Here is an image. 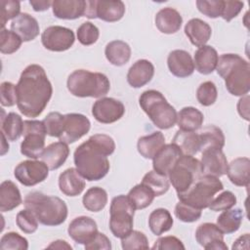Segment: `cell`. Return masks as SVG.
Masks as SVG:
<instances>
[{
    "instance_id": "1",
    "label": "cell",
    "mask_w": 250,
    "mask_h": 250,
    "mask_svg": "<svg viewBox=\"0 0 250 250\" xmlns=\"http://www.w3.org/2000/svg\"><path fill=\"white\" fill-rule=\"evenodd\" d=\"M17 91V106L26 117L39 116L47 106L53 87L44 68L39 64H29L21 74Z\"/></svg>"
},
{
    "instance_id": "2",
    "label": "cell",
    "mask_w": 250,
    "mask_h": 250,
    "mask_svg": "<svg viewBox=\"0 0 250 250\" xmlns=\"http://www.w3.org/2000/svg\"><path fill=\"white\" fill-rule=\"evenodd\" d=\"M115 150V143L105 134L91 136L86 142L78 146L73 154L77 171L87 181L102 180L109 171L107 156Z\"/></svg>"
},
{
    "instance_id": "3",
    "label": "cell",
    "mask_w": 250,
    "mask_h": 250,
    "mask_svg": "<svg viewBox=\"0 0 250 250\" xmlns=\"http://www.w3.org/2000/svg\"><path fill=\"white\" fill-rule=\"evenodd\" d=\"M218 74L225 80L229 94L233 96L248 95L250 90V64L237 54H223L216 66Z\"/></svg>"
},
{
    "instance_id": "4",
    "label": "cell",
    "mask_w": 250,
    "mask_h": 250,
    "mask_svg": "<svg viewBox=\"0 0 250 250\" xmlns=\"http://www.w3.org/2000/svg\"><path fill=\"white\" fill-rule=\"evenodd\" d=\"M23 204L25 208L34 213L38 222L44 226H59L67 218V206L58 196L46 195L40 191H31L25 195Z\"/></svg>"
},
{
    "instance_id": "5",
    "label": "cell",
    "mask_w": 250,
    "mask_h": 250,
    "mask_svg": "<svg viewBox=\"0 0 250 250\" xmlns=\"http://www.w3.org/2000/svg\"><path fill=\"white\" fill-rule=\"evenodd\" d=\"M66 86L70 94L75 97L103 98L108 93L110 82L104 73L76 69L69 74Z\"/></svg>"
},
{
    "instance_id": "6",
    "label": "cell",
    "mask_w": 250,
    "mask_h": 250,
    "mask_svg": "<svg viewBox=\"0 0 250 250\" xmlns=\"http://www.w3.org/2000/svg\"><path fill=\"white\" fill-rule=\"evenodd\" d=\"M139 104L157 128L167 130L176 124L177 111L159 91H145L139 98Z\"/></svg>"
},
{
    "instance_id": "7",
    "label": "cell",
    "mask_w": 250,
    "mask_h": 250,
    "mask_svg": "<svg viewBox=\"0 0 250 250\" xmlns=\"http://www.w3.org/2000/svg\"><path fill=\"white\" fill-rule=\"evenodd\" d=\"M223 188L224 186L219 178L210 175H202L189 189L178 194V198L182 202L202 210L208 208L215 194L223 190Z\"/></svg>"
},
{
    "instance_id": "8",
    "label": "cell",
    "mask_w": 250,
    "mask_h": 250,
    "mask_svg": "<svg viewBox=\"0 0 250 250\" xmlns=\"http://www.w3.org/2000/svg\"><path fill=\"white\" fill-rule=\"evenodd\" d=\"M203 175L200 161L193 155L183 154L168 174V178L178 194L189 189Z\"/></svg>"
},
{
    "instance_id": "9",
    "label": "cell",
    "mask_w": 250,
    "mask_h": 250,
    "mask_svg": "<svg viewBox=\"0 0 250 250\" xmlns=\"http://www.w3.org/2000/svg\"><path fill=\"white\" fill-rule=\"evenodd\" d=\"M109 215V229L115 237L121 239L133 229L135 208L127 195L120 194L112 198Z\"/></svg>"
},
{
    "instance_id": "10",
    "label": "cell",
    "mask_w": 250,
    "mask_h": 250,
    "mask_svg": "<svg viewBox=\"0 0 250 250\" xmlns=\"http://www.w3.org/2000/svg\"><path fill=\"white\" fill-rule=\"evenodd\" d=\"M46 129L43 121L24 120L23 121V141L21 144L22 155L36 159L39 158L45 148Z\"/></svg>"
},
{
    "instance_id": "11",
    "label": "cell",
    "mask_w": 250,
    "mask_h": 250,
    "mask_svg": "<svg viewBox=\"0 0 250 250\" xmlns=\"http://www.w3.org/2000/svg\"><path fill=\"white\" fill-rule=\"evenodd\" d=\"M125 14V4L120 0L86 1L84 16L88 19H100L104 21L114 22L120 21Z\"/></svg>"
},
{
    "instance_id": "12",
    "label": "cell",
    "mask_w": 250,
    "mask_h": 250,
    "mask_svg": "<svg viewBox=\"0 0 250 250\" xmlns=\"http://www.w3.org/2000/svg\"><path fill=\"white\" fill-rule=\"evenodd\" d=\"M49 170L42 160H24L16 166L14 176L21 185L33 187L48 178Z\"/></svg>"
},
{
    "instance_id": "13",
    "label": "cell",
    "mask_w": 250,
    "mask_h": 250,
    "mask_svg": "<svg viewBox=\"0 0 250 250\" xmlns=\"http://www.w3.org/2000/svg\"><path fill=\"white\" fill-rule=\"evenodd\" d=\"M74 41L75 36L73 31L61 25L48 26L41 35L43 46L52 52L66 51L73 45Z\"/></svg>"
},
{
    "instance_id": "14",
    "label": "cell",
    "mask_w": 250,
    "mask_h": 250,
    "mask_svg": "<svg viewBox=\"0 0 250 250\" xmlns=\"http://www.w3.org/2000/svg\"><path fill=\"white\" fill-rule=\"evenodd\" d=\"M124 104L113 98H101L97 100L92 106V114L94 118L104 124L116 122L124 115Z\"/></svg>"
},
{
    "instance_id": "15",
    "label": "cell",
    "mask_w": 250,
    "mask_h": 250,
    "mask_svg": "<svg viewBox=\"0 0 250 250\" xmlns=\"http://www.w3.org/2000/svg\"><path fill=\"white\" fill-rule=\"evenodd\" d=\"M91 128V122L81 113L64 114L63 126L60 141L65 144H73L86 135Z\"/></svg>"
},
{
    "instance_id": "16",
    "label": "cell",
    "mask_w": 250,
    "mask_h": 250,
    "mask_svg": "<svg viewBox=\"0 0 250 250\" xmlns=\"http://www.w3.org/2000/svg\"><path fill=\"white\" fill-rule=\"evenodd\" d=\"M195 239L206 250H228L224 241V233L217 225L203 223L195 230Z\"/></svg>"
},
{
    "instance_id": "17",
    "label": "cell",
    "mask_w": 250,
    "mask_h": 250,
    "mask_svg": "<svg viewBox=\"0 0 250 250\" xmlns=\"http://www.w3.org/2000/svg\"><path fill=\"white\" fill-rule=\"evenodd\" d=\"M200 163L203 175L220 178L227 174L229 163L222 148L208 147L203 149Z\"/></svg>"
},
{
    "instance_id": "18",
    "label": "cell",
    "mask_w": 250,
    "mask_h": 250,
    "mask_svg": "<svg viewBox=\"0 0 250 250\" xmlns=\"http://www.w3.org/2000/svg\"><path fill=\"white\" fill-rule=\"evenodd\" d=\"M67 232L76 243L85 245L91 241L99 231L94 219L88 216H80L70 222Z\"/></svg>"
},
{
    "instance_id": "19",
    "label": "cell",
    "mask_w": 250,
    "mask_h": 250,
    "mask_svg": "<svg viewBox=\"0 0 250 250\" xmlns=\"http://www.w3.org/2000/svg\"><path fill=\"white\" fill-rule=\"evenodd\" d=\"M182 155L183 152L176 144L171 143L164 145L152 159L153 170L157 173L168 176L169 172Z\"/></svg>"
},
{
    "instance_id": "20",
    "label": "cell",
    "mask_w": 250,
    "mask_h": 250,
    "mask_svg": "<svg viewBox=\"0 0 250 250\" xmlns=\"http://www.w3.org/2000/svg\"><path fill=\"white\" fill-rule=\"evenodd\" d=\"M167 65L170 72L179 78L190 76L194 71V63L191 56L185 50H174L167 58Z\"/></svg>"
},
{
    "instance_id": "21",
    "label": "cell",
    "mask_w": 250,
    "mask_h": 250,
    "mask_svg": "<svg viewBox=\"0 0 250 250\" xmlns=\"http://www.w3.org/2000/svg\"><path fill=\"white\" fill-rule=\"evenodd\" d=\"M11 29L18 34L22 42H28L39 35V23L27 13H21L11 22Z\"/></svg>"
},
{
    "instance_id": "22",
    "label": "cell",
    "mask_w": 250,
    "mask_h": 250,
    "mask_svg": "<svg viewBox=\"0 0 250 250\" xmlns=\"http://www.w3.org/2000/svg\"><path fill=\"white\" fill-rule=\"evenodd\" d=\"M154 75V66L147 60H139L131 65L127 73V82L133 88L146 85Z\"/></svg>"
},
{
    "instance_id": "23",
    "label": "cell",
    "mask_w": 250,
    "mask_h": 250,
    "mask_svg": "<svg viewBox=\"0 0 250 250\" xmlns=\"http://www.w3.org/2000/svg\"><path fill=\"white\" fill-rule=\"evenodd\" d=\"M52 10L56 18L61 20H76L85 14L84 0H54Z\"/></svg>"
},
{
    "instance_id": "24",
    "label": "cell",
    "mask_w": 250,
    "mask_h": 250,
    "mask_svg": "<svg viewBox=\"0 0 250 250\" xmlns=\"http://www.w3.org/2000/svg\"><path fill=\"white\" fill-rule=\"evenodd\" d=\"M86 183L76 168L64 170L59 177L60 190L66 196H77L85 188Z\"/></svg>"
},
{
    "instance_id": "25",
    "label": "cell",
    "mask_w": 250,
    "mask_h": 250,
    "mask_svg": "<svg viewBox=\"0 0 250 250\" xmlns=\"http://www.w3.org/2000/svg\"><path fill=\"white\" fill-rule=\"evenodd\" d=\"M154 21L158 30L165 34L176 33L181 28L183 23L181 14L171 7H166L159 10Z\"/></svg>"
},
{
    "instance_id": "26",
    "label": "cell",
    "mask_w": 250,
    "mask_h": 250,
    "mask_svg": "<svg viewBox=\"0 0 250 250\" xmlns=\"http://www.w3.org/2000/svg\"><path fill=\"white\" fill-rule=\"evenodd\" d=\"M69 148L67 144L60 141L46 146L40 156L41 160L49 167L50 170L59 169L67 159Z\"/></svg>"
},
{
    "instance_id": "27",
    "label": "cell",
    "mask_w": 250,
    "mask_h": 250,
    "mask_svg": "<svg viewBox=\"0 0 250 250\" xmlns=\"http://www.w3.org/2000/svg\"><path fill=\"white\" fill-rule=\"evenodd\" d=\"M218 60L219 55L216 49L210 45H204L199 47L194 53V68L201 74H210L216 69Z\"/></svg>"
},
{
    "instance_id": "28",
    "label": "cell",
    "mask_w": 250,
    "mask_h": 250,
    "mask_svg": "<svg viewBox=\"0 0 250 250\" xmlns=\"http://www.w3.org/2000/svg\"><path fill=\"white\" fill-rule=\"evenodd\" d=\"M185 33L190 43L199 48L209 41L212 29L204 21L200 19H191L185 25Z\"/></svg>"
},
{
    "instance_id": "29",
    "label": "cell",
    "mask_w": 250,
    "mask_h": 250,
    "mask_svg": "<svg viewBox=\"0 0 250 250\" xmlns=\"http://www.w3.org/2000/svg\"><path fill=\"white\" fill-rule=\"evenodd\" d=\"M229 180L238 187H249L250 160L248 157H237L228 165Z\"/></svg>"
},
{
    "instance_id": "30",
    "label": "cell",
    "mask_w": 250,
    "mask_h": 250,
    "mask_svg": "<svg viewBox=\"0 0 250 250\" xmlns=\"http://www.w3.org/2000/svg\"><path fill=\"white\" fill-rule=\"evenodd\" d=\"M22 203L20 189L10 180L4 181L0 185V211L2 213L12 211Z\"/></svg>"
},
{
    "instance_id": "31",
    "label": "cell",
    "mask_w": 250,
    "mask_h": 250,
    "mask_svg": "<svg viewBox=\"0 0 250 250\" xmlns=\"http://www.w3.org/2000/svg\"><path fill=\"white\" fill-rule=\"evenodd\" d=\"M165 137L164 135L157 131L149 135L143 136L138 140L137 148L139 153L146 159H153L157 152L164 146Z\"/></svg>"
},
{
    "instance_id": "32",
    "label": "cell",
    "mask_w": 250,
    "mask_h": 250,
    "mask_svg": "<svg viewBox=\"0 0 250 250\" xmlns=\"http://www.w3.org/2000/svg\"><path fill=\"white\" fill-rule=\"evenodd\" d=\"M204 120L203 113L193 106L183 107L177 113V124L179 130L194 132L202 126Z\"/></svg>"
},
{
    "instance_id": "33",
    "label": "cell",
    "mask_w": 250,
    "mask_h": 250,
    "mask_svg": "<svg viewBox=\"0 0 250 250\" xmlns=\"http://www.w3.org/2000/svg\"><path fill=\"white\" fill-rule=\"evenodd\" d=\"M104 55L111 64L122 66L126 64L131 58V48L122 40H113L106 44Z\"/></svg>"
},
{
    "instance_id": "34",
    "label": "cell",
    "mask_w": 250,
    "mask_h": 250,
    "mask_svg": "<svg viewBox=\"0 0 250 250\" xmlns=\"http://www.w3.org/2000/svg\"><path fill=\"white\" fill-rule=\"evenodd\" d=\"M172 143L176 144L182 150L183 154L186 155H194L201 150L200 137L198 133H195V131L188 132L179 130L176 132Z\"/></svg>"
},
{
    "instance_id": "35",
    "label": "cell",
    "mask_w": 250,
    "mask_h": 250,
    "mask_svg": "<svg viewBox=\"0 0 250 250\" xmlns=\"http://www.w3.org/2000/svg\"><path fill=\"white\" fill-rule=\"evenodd\" d=\"M243 220V211L240 208H230L223 211L217 218V226L224 234H230L238 230Z\"/></svg>"
},
{
    "instance_id": "36",
    "label": "cell",
    "mask_w": 250,
    "mask_h": 250,
    "mask_svg": "<svg viewBox=\"0 0 250 250\" xmlns=\"http://www.w3.org/2000/svg\"><path fill=\"white\" fill-rule=\"evenodd\" d=\"M173 224V218L170 212L165 208H157L149 214L148 227L151 232L155 235H161L170 230Z\"/></svg>"
},
{
    "instance_id": "37",
    "label": "cell",
    "mask_w": 250,
    "mask_h": 250,
    "mask_svg": "<svg viewBox=\"0 0 250 250\" xmlns=\"http://www.w3.org/2000/svg\"><path fill=\"white\" fill-rule=\"evenodd\" d=\"M23 132V120L15 113L9 112L6 116L1 118V133H3L7 140L15 142L20 139Z\"/></svg>"
},
{
    "instance_id": "38",
    "label": "cell",
    "mask_w": 250,
    "mask_h": 250,
    "mask_svg": "<svg viewBox=\"0 0 250 250\" xmlns=\"http://www.w3.org/2000/svg\"><path fill=\"white\" fill-rule=\"evenodd\" d=\"M127 196L135 210H140L148 207L152 203L155 194L147 186L141 183L132 188Z\"/></svg>"
},
{
    "instance_id": "39",
    "label": "cell",
    "mask_w": 250,
    "mask_h": 250,
    "mask_svg": "<svg viewBox=\"0 0 250 250\" xmlns=\"http://www.w3.org/2000/svg\"><path fill=\"white\" fill-rule=\"evenodd\" d=\"M82 203L88 211L100 212L107 203V192L100 187L90 188L83 195Z\"/></svg>"
},
{
    "instance_id": "40",
    "label": "cell",
    "mask_w": 250,
    "mask_h": 250,
    "mask_svg": "<svg viewBox=\"0 0 250 250\" xmlns=\"http://www.w3.org/2000/svg\"><path fill=\"white\" fill-rule=\"evenodd\" d=\"M198 134L201 141V150L208 147L223 148L225 146V135L223 131L215 125L204 127Z\"/></svg>"
},
{
    "instance_id": "41",
    "label": "cell",
    "mask_w": 250,
    "mask_h": 250,
    "mask_svg": "<svg viewBox=\"0 0 250 250\" xmlns=\"http://www.w3.org/2000/svg\"><path fill=\"white\" fill-rule=\"evenodd\" d=\"M142 183L147 186L155 194V196H160L166 193L170 188V181L168 176L155 172L154 170L147 172L143 180Z\"/></svg>"
},
{
    "instance_id": "42",
    "label": "cell",
    "mask_w": 250,
    "mask_h": 250,
    "mask_svg": "<svg viewBox=\"0 0 250 250\" xmlns=\"http://www.w3.org/2000/svg\"><path fill=\"white\" fill-rule=\"evenodd\" d=\"M22 43V40L21 37L16 34L12 30H8L6 28H2L0 32V52L2 54H13L17 52L21 45Z\"/></svg>"
},
{
    "instance_id": "43",
    "label": "cell",
    "mask_w": 250,
    "mask_h": 250,
    "mask_svg": "<svg viewBox=\"0 0 250 250\" xmlns=\"http://www.w3.org/2000/svg\"><path fill=\"white\" fill-rule=\"evenodd\" d=\"M121 246L124 250L148 249V240L145 233L139 230H131L127 235L121 238Z\"/></svg>"
},
{
    "instance_id": "44",
    "label": "cell",
    "mask_w": 250,
    "mask_h": 250,
    "mask_svg": "<svg viewBox=\"0 0 250 250\" xmlns=\"http://www.w3.org/2000/svg\"><path fill=\"white\" fill-rule=\"evenodd\" d=\"M218 98V91L216 85L211 81L201 83L196 90V99L203 106H210L215 104Z\"/></svg>"
},
{
    "instance_id": "45",
    "label": "cell",
    "mask_w": 250,
    "mask_h": 250,
    "mask_svg": "<svg viewBox=\"0 0 250 250\" xmlns=\"http://www.w3.org/2000/svg\"><path fill=\"white\" fill-rule=\"evenodd\" d=\"M0 249L1 250H26L28 249L27 239L18 232L10 231L5 234L0 239Z\"/></svg>"
},
{
    "instance_id": "46",
    "label": "cell",
    "mask_w": 250,
    "mask_h": 250,
    "mask_svg": "<svg viewBox=\"0 0 250 250\" xmlns=\"http://www.w3.org/2000/svg\"><path fill=\"white\" fill-rule=\"evenodd\" d=\"M16 223L19 229L24 233H33L38 229V220L34 213L25 208L17 214Z\"/></svg>"
},
{
    "instance_id": "47",
    "label": "cell",
    "mask_w": 250,
    "mask_h": 250,
    "mask_svg": "<svg viewBox=\"0 0 250 250\" xmlns=\"http://www.w3.org/2000/svg\"><path fill=\"white\" fill-rule=\"evenodd\" d=\"M99 36V28L91 21H85L77 28V39L82 45H93L97 42Z\"/></svg>"
},
{
    "instance_id": "48",
    "label": "cell",
    "mask_w": 250,
    "mask_h": 250,
    "mask_svg": "<svg viewBox=\"0 0 250 250\" xmlns=\"http://www.w3.org/2000/svg\"><path fill=\"white\" fill-rule=\"evenodd\" d=\"M202 211L189 204L179 201L175 206V216L184 223H193L199 220Z\"/></svg>"
},
{
    "instance_id": "49",
    "label": "cell",
    "mask_w": 250,
    "mask_h": 250,
    "mask_svg": "<svg viewBox=\"0 0 250 250\" xmlns=\"http://www.w3.org/2000/svg\"><path fill=\"white\" fill-rule=\"evenodd\" d=\"M63 118H64V115H62V113H60L58 111L50 112L43 119V123L45 126L47 135H49L51 137L60 138L62 131Z\"/></svg>"
},
{
    "instance_id": "50",
    "label": "cell",
    "mask_w": 250,
    "mask_h": 250,
    "mask_svg": "<svg viewBox=\"0 0 250 250\" xmlns=\"http://www.w3.org/2000/svg\"><path fill=\"white\" fill-rule=\"evenodd\" d=\"M236 204V196L229 190H225L217 197H214L208 208L211 211L219 212L232 208Z\"/></svg>"
},
{
    "instance_id": "51",
    "label": "cell",
    "mask_w": 250,
    "mask_h": 250,
    "mask_svg": "<svg viewBox=\"0 0 250 250\" xmlns=\"http://www.w3.org/2000/svg\"><path fill=\"white\" fill-rule=\"evenodd\" d=\"M223 0H197L196 7L198 11L208 18L216 19L221 17L223 11Z\"/></svg>"
},
{
    "instance_id": "52",
    "label": "cell",
    "mask_w": 250,
    "mask_h": 250,
    "mask_svg": "<svg viewBox=\"0 0 250 250\" xmlns=\"http://www.w3.org/2000/svg\"><path fill=\"white\" fill-rule=\"evenodd\" d=\"M1 25L5 28V24L8 21L14 20L21 13V3L16 0H1Z\"/></svg>"
},
{
    "instance_id": "53",
    "label": "cell",
    "mask_w": 250,
    "mask_h": 250,
    "mask_svg": "<svg viewBox=\"0 0 250 250\" xmlns=\"http://www.w3.org/2000/svg\"><path fill=\"white\" fill-rule=\"evenodd\" d=\"M1 104L3 106H13L17 104V91L16 85L11 82L5 81L0 86Z\"/></svg>"
},
{
    "instance_id": "54",
    "label": "cell",
    "mask_w": 250,
    "mask_h": 250,
    "mask_svg": "<svg viewBox=\"0 0 250 250\" xmlns=\"http://www.w3.org/2000/svg\"><path fill=\"white\" fill-rule=\"evenodd\" d=\"M152 249L156 250H185V245L176 236L168 235L159 237L153 244Z\"/></svg>"
},
{
    "instance_id": "55",
    "label": "cell",
    "mask_w": 250,
    "mask_h": 250,
    "mask_svg": "<svg viewBox=\"0 0 250 250\" xmlns=\"http://www.w3.org/2000/svg\"><path fill=\"white\" fill-rule=\"evenodd\" d=\"M243 5L244 3L241 1H229V0L224 1L221 17L226 21H230L232 19L237 17V15L241 12Z\"/></svg>"
},
{
    "instance_id": "56",
    "label": "cell",
    "mask_w": 250,
    "mask_h": 250,
    "mask_svg": "<svg viewBox=\"0 0 250 250\" xmlns=\"http://www.w3.org/2000/svg\"><path fill=\"white\" fill-rule=\"evenodd\" d=\"M86 250H109L111 249V243L109 238L102 232H98L96 236L84 245Z\"/></svg>"
},
{
    "instance_id": "57",
    "label": "cell",
    "mask_w": 250,
    "mask_h": 250,
    "mask_svg": "<svg viewBox=\"0 0 250 250\" xmlns=\"http://www.w3.org/2000/svg\"><path fill=\"white\" fill-rule=\"evenodd\" d=\"M237 111L246 121H249V96L245 95L237 103Z\"/></svg>"
},
{
    "instance_id": "58",
    "label": "cell",
    "mask_w": 250,
    "mask_h": 250,
    "mask_svg": "<svg viewBox=\"0 0 250 250\" xmlns=\"http://www.w3.org/2000/svg\"><path fill=\"white\" fill-rule=\"evenodd\" d=\"M29 4L35 12L47 11L52 6V2L49 0H30Z\"/></svg>"
},
{
    "instance_id": "59",
    "label": "cell",
    "mask_w": 250,
    "mask_h": 250,
    "mask_svg": "<svg viewBox=\"0 0 250 250\" xmlns=\"http://www.w3.org/2000/svg\"><path fill=\"white\" fill-rule=\"evenodd\" d=\"M232 249H248L249 248V233H245L241 236H239L233 243Z\"/></svg>"
},
{
    "instance_id": "60",
    "label": "cell",
    "mask_w": 250,
    "mask_h": 250,
    "mask_svg": "<svg viewBox=\"0 0 250 250\" xmlns=\"http://www.w3.org/2000/svg\"><path fill=\"white\" fill-rule=\"evenodd\" d=\"M48 249H68L71 250L72 247L64 240H56L53 241L50 245L47 246Z\"/></svg>"
},
{
    "instance_id": "61",
    "label": "cell",
    "mask_w": 250,
    "mask_h": 250,
    "mask_svg": "<svg viewBox=\"0 0 250 250\" xmlns=\"http://www.w3.org/2000/svg\"><path fill=\"white\" fill-rule=\"evenodd\" d=\"M1 138H2V142H1V155H4L9 150V144L7 142L6 136L3 133H1Z\"/></svg>"
}]
</instances>
